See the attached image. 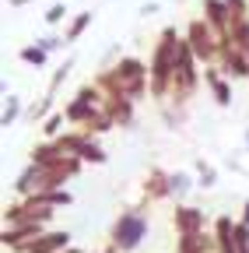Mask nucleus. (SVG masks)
<instances>
[{
    "instance_id": "7",
    "label": "nucleus",
    "mask_w": 249,
    "mask_h": 253,
    "mask_svg": "<svg viewBox=\"0 0 249 253\" xmlns=\"http://www.w3.org/2000/svg\"><path fill=\"white\" fill-rule=\"evenodd\" d=\"M204 88L211 91V99L221 106V109H228V106H232V78H225L217 63L204 67Z\"/></svg>"
},
{
    "instance_id": "24",
    "label": "nucleus",
    "mask_w": 249,
    "mask_h": 253,
    "mask_svg": "<svg viewBox=\"0 0 249 253\" xmlns=\"http://www.w3.org/2000/svg\"><path fill=\"white\" fill-rule=\"evenodd\" d=\"M21 60L28 63V67H46L49 53H46V49H42V46L36 42V46H25V49H21Z\"/></svg>"
},
{
    "instance_id": "11",
    "label": "nucleus",
    "mask_w": 249,
    "mask_h": 253,
    "mask_svg": "<svg viewBox=\"0 0 249 253\" xmlns=\"http://www.w3.org/2000/svg\"><path fill=\"white\" fill-rule=\"evenodd\" d=\"M211 236H214V253H239L235 250V218L232 214H217Z\"/></svg>"
},
{
    "instance_id": "1",
    "label": "nucleus",
    "mask_w": 249,
    "mask_h": 253,
    "mask_svg": "<svg viewBox=\"0 0 249 253\" xmlns=\"http://www.w3.org/2000/svg\"><path fill=\"white\" fill-rule=\"evenodd\" d=\"M95 84L106 95H127V99L141 102L144 95L151 91V74H147V63H141L137 56H119L116 67H106Z\"/></svg>"
},
{
    "instance_id": "3",
    "label": "nucleus",
    "mask_w": 249,
    "mask_h": 253,
    "mask_svg": "<svg viewBox=\"0 0 249 253\" xmlns=\"http://www.w3.org/2000/svg\"><path fill=\"white\" fill-rule=\"evenodd\" d=\"M151 232V218L144 211V204L137 208H127V211H119L116 221H112V229H109V243L119 250V253H134Z\"/></svg>"
},
{
    "instance_id": "8",
    "label": "nucleus",
    "mask_w": 249,
    "mask_h": 253,
    "mask_svg": "<svg viewBox=\"0 0 249 253\" xmlns=\"http://www.w3.org/2000/svg\"><path fill=\"white\" fill-rule=\"evenodd\" d=\"M217 67H221V74H225V78H232V81L249 78V56H246V49H239V46H221Z\"/></svg>"
},
{
    "instance_id": "32",
    "label": "nucleus",
    "mask_w": 249,
    "mask_h": 253,
    "mask_svg": "<svg viewBox=\"0 0 249 253\" xmlns=\"http://www.w3.org/2000/svg\"><path fill=\"white\" fill-rule=\"evenodd\" d=\"M246 56H249V46H246Z\"/></svg>"
},
{
    "instance_id": "17",
    "label": "nucleus",
    "mask_w": 249,
    "mask_h": 253,
    "mask_svg": "<svg viewBox=\"0 0 249 253\" xmlns=\"http://www.w3.org/2000/svg\"><path fill=\"white\" fill-rule=\"evenodd\" d=\"M169 186H172V197L176 201H182L190 190L197 186V179L190 176V172H182V169H176V172H169Z\"/></svg>"
},
{
    "instance_id": "4",
    "label": "nucleus",
    "mask_w": 249,
    "mask_h": 253,
    "mask_svg": "<svg viewBox=\"0 0 249 253\" xmlns=\"http://www.w3.org/2000/svg\"><path fill=\"white\" fill-rule=\"evenodd\" d=\"M186 42H190L193 56L204 63V67L217 63V56H221V39H217V32H214L204 18H193V21H190V28H186Z\"/></svg>"
},
{
    "instance_id": "29",
    "label": "nucleus",
    "mask_w": 249,
    "mask_h": 253,
    "mask_svg": "<svg viewBox=\"0 0 249 253\" xmlns=\"http://www.w3.org/2000/svg\"><path fill=\"white\" fill-rule=\"evenodd\" d=\"M7 4H11V7H25V4H28V0H7Z\"/></svg>"
},
{
    "instance_id": "22",
    "label": "nucleus",
    "mask_w": 249,
    "mask_h": 253,
    "mask_svg": "<svg viewBox=\"0 0 249 253\" xmlns=\"http://www.w3.org/2000/svg\"><path fill=\"white\" fill-rule=\"evenodd\" d=\"M71 71H74V56H67V60H64V63H60V67L53 71V78H49V84H46V91H49V95H56L60 88H64V81L71 78Z\"/></svg>"
},
{
    "instance_id": "25",
    "label": "nucleus",
    "mask_w": 249,
    "mask_h": 253,
    "mask_svg": "<svg viewBox=\"0 0 249 253\" xmlns=\"http://www.w3.org/2000/svg\"><path fill=\"white\" fill-rule=\"evenodd\" d=\"M235 250L239 253H249V225L235 218Z\"/></svg>"
},
{
    "instance_id": "20",
    "label": "nucleus",
    "mask_w": 249,
    "mask_h": 253,
    "mask_svg": "<svg viewBox=\"0 0 249 253\" xmlns=\"http://www.w3.org/2000/svg\"><path fill=\"white\" fill-rule=\"evenodd\" d=\"M64 123H67L64 109H56V113H49V116L42 120V141H56L60 134H64Z\"/></svg>"
},
{
    "instance_id": "9",
    "label": "nucleus",
    "mask_w": 249,
    "mask_h": 253,
    "mask_svg": "<svg viewBox=\"0 0 249 253\" xmlns=\"http://www.w3.org/2000/svg\"><path fill=\"white\" fill-rule=\"evenodd\" d=\"M39 190H46V169L36 166V162H28L18 172V179H14V197H32V194H39Z\"/></svg>"
},
{
    "instance_id": "5",
    "label": "nucleus",
    "mask_w": 249,
    "mask_h": 253,
    "mask_svg": "<svg viewBox=\"0 0 249 253\" xmlns=\"http://www.w3.org/2000/svg\"><path fill=\"white\" fill-rule=\"evenodd\" d=\"M141 197L144 204H162V201H172V186H169V172L162 166H151L144 183H141Z\"/></svg>"
},
{
    "instance_id": "16",
    "label": "nucleus",
    "mask_w": 249,
    "mask_h": 253,
    "mask_svg": "<svg viewBox=\"0 0 249 253\" xmlns=\"http://www.w3.org/2000/svg\"><path fill=\"white\" fill-rule=\"evenodd\" d=\"M21 116H25V99L7 95V99H4V113H0V126H14Z\"/></svg>"
},
{
    "instance_id": "6",
    "label": "nucleus",
    "mask_w": 249,
    "mask_h": 253,
    "mask_svg": "<svg viewBox=\"0 0 249 253\" xmlns=\"http://www.w3.org/2000/svg\"><path fill=\"white\" fill-rule=\"evenodd\" d=\"M172 229L176 236H190V232H207V211L193 208V204H182L172 211Z\"/></svg>"
},
{
    "instance_id": "30",
    "label": "nucleus",
    "mask_w": 249,
    "mask_h": 253,
    "mask_svg": "<svg viewBox=\"0 0 249 253\" xmlns=\"http://www.w3.org/2000/svg\"><path fill=\"white\" fill-rule=\"evenodd\" d=\"M64 253H88V250H77V246H71V250H64Z\"/></svg>"
},
{
    "instance_id": "27",
    "label": "nucleus",
    "mask_w": 249,
    "mask_h": 253,
    "mask_svg": "<svg viewBox=\"0 0 249 253\" xmlns=\"http://www.w3.org/2000/svg\"><path fill=\"white\" fill-rule=\"evenodd\" d=\"M39 46H42L46 53H56V49H64V46H67V39H53V36H49V39H39Z\"/></svg>"
},
{
    "instance_id": "23",
    "label": "nucleus",
    "mask_w": 249,
    "mask_h": 253,
    "mask_svg": "<svg viewBox=\"0 0 249 253\" xmlns=\"http://www.w3.org/2000/svg\"><path fill=\"white\" fill-rule=\"evenodd\" d=\"M112 126H116V123H112V116H109V113L102 109V113H99L95 120H91L88 126H81V130H88L91 137H102V134H109V130H112Z\"/></svg>"
},
{
    "instance_id": "14",
    "label": "nucleus",
    "mask_w": 249,
    "mask_h": 253,
    "mask_svg": "<svg viewBox=\"0 0 249 253\" xmlns=\"http://www.w3.org/2000/svg\"><path fill=\"white\" fill-rule=\"evenodd\" d=\"M102 113V106H91V102H84V99H74L64 106V116H67V126H88L91 120H95Z\"/></svg>"
},
{
    "instance_id": "2",
    "label": "nucleus",
    "mask_w": 249,
    "mask_h": 253,
    "mask_svg": "<svg viewBox=\"0 0 249 253\" xmlns=\"http://www.w3.org/2000/svg\"><path fill=\"white\" fill-rule=\"evenodd\" d=\"M179 42H182V36L176 28H162L158 42H154L147 74H151V99H158V102H169V95H172V74H176V60H179Z\"/></svg>"
},
{
    "instance_id": "21",
    "label": "nucleus",
    "mask_w": 249,
    "mask_h": 253,
    "mask_svg": "<svg viewBox=\"0 0 249 253\" xmlns=\"http://www.w3.org/2000/svg\"><path fill=\"white\" fill-rule=\"evenodd\" d=\"M193 166H197V186L200 190H214L217 186V169L207 162V158H197Z\"/></svg>"
},
{
    "instance_id": "10",
    "label": "nucleus",
    "mask_w": 249,
    "mask_h": 253,
    "mask_svg": "<svg viewBox=\"0 0 249 253\" xmlns=\"http://www.w3.org/2000/svg\"><path fill=\"white\" fill-rule=\"evenodd\" d=\"M71 250V232L67 229H46L39 239H32L25 246V253H64Z\"/></svg>"
},
{
    "instance_id": "26",
    "label": "nucleus",
    "mask_w": 249,
    "mask_h": 253,
    "mask_svg": "<svg viewBox=\"0 0 249 253\" xmlns=\"http://www.w3.org/2000/svg\"><path fill=\"white\" fill-rule=\"evenodd\" d=\"M64 18H67V7H64V4H60V0H56V4H53V7L46 11V25H60V21H64Z\"/></svg>"
},
{
    "instance_id": "13",
    "label": "nucleus",
    "mask_w": 249,
    "mask_h": 253,
    "mask_svg": "<svg viewBox=\"0 0 249 253\" xmlns=\"http://www.w3.org/2000/svg\"><path fill=\"white\" fill-rule=\"evenodd\" d=\"M134 99H127V95H106V102H102V109L112 116V123L116 126H130L134 123Z\"/></svg>"
},
{
    "instance_id": "15",
    "label": "nucleus",
    "mask_w": 249,
    "mask_h": 253,
    "mask_svg": "<svg viewBox=\"0 0 249 253\" xmlns=\"http://www.w3.org/2000/svg\"><path fill=\"white\" fill-rule=\"evenodd\" d=\"M176 253H214V236L211 232H190L176 239Z\"/></svg>"
},
{
    "instance_id": "28",
    "label": "nucleus",
    "mask_w": 249,
    "mask_h": 253,
    "mask_svg": "<svg viewBox=\"0 0 249 253\" xmlns=\"http://www.w3.org/2000/svg\"><path fill=\"white\" fill-rule=\"evenodd\" d=\"M239 221H246V225H249V197H246V204H242V214H239Z\"/></svg>"
},
{
    "instance_id": "31",
    "label": "nucleus",
    "mask_w": 249,
    "mask_h": 253,
    "mask_svg": "<svg viewBox=\"0 0 249 253\" xmlns=\"http://www.w3.org/2000/svg\"><path fill=\"white\" fill-rule=\"evenodd\" d=\"M246 148H249V126H246Z\"/></svg>"
},
{
    "instance_id": "19",
    "label": "nucleus",
    "mask_w": 249,
    "mask_h": 253,
    "mask_svg": "<svg viewBox=\"0 0 249 253\" xmlns=\"http://www.w3.org/2000/svg\"><path fill=\"white\" fill-rule=\"evenodd\" d=\"M91 18H95V14H91V11H81L77 18H71V25H67V32H64V39H67V46H71V42H77V39L84 36V32H88V25H91Z\"/></svg>"
},
{
    "instance_id": "18",
    "label": "nucleus",
    "mask_w": 249,
    "mask_h": 253,
    "mask_svg": "<svg viewBox=\"0 0 249 253\" xmlns=\"http://www.w3.org/2000/svg\"><path fill=\"white\" fill-rule=\"evenodd\" d=\"M53 99H56V95H49V91H46L39 102H32V106L25 109V120H32V123H42L49 113H56V109H53Z\"/></svg>"
},
{
    "instance_id": "12",
    "label": "nucleus",
    "mask_w": 249,
    "mask_h": 253,
    "mask_svg": "<svg viewBox=\"0 0 249 253\" xmlns=\"http://www.w3.org/2000/svg\"><path fill=\"white\" fill-rule=\"evenodd\" d=\"M64 158H67V151L60 148L56 141H39L32 151H28V162H36V166H42V169H56Z\"/></svg>"
}]
</instances>
